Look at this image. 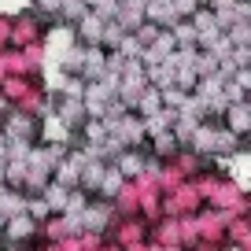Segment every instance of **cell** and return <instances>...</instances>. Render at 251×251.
Segmentation results:
<instances>
[{
    "mask_svg": "<svg viewBox=\"0 0 251 251\" xmlns=\"http://www.w3.org/2000/svg\"><path fill=\"white\" fill-rule=\"evenodd\" d=\"M226 115H229V126H233V129L251 133V107H226Z\"/></svg>",
    "mask_w": 251,
    "mask_h": 251,
    "instance_id": "cell-1",
    "label": "cell"
},
{
    "mask_svg": "<svg viewBox=\"0 0 251 251\" xmlns=\"http://www.w3.org/2000/svg\"><path fill=\"white\" fill-rule=\"evenodd\" d=\"M163 107V89H144L141 96V115H151V111Z\"/></svg>",
    "mask_w": 251,
    "mask_h": 251,
    "instance_id": "cell-2",
    "label": "cell"
},
{
    "mask_svg": "<svg viewBox=\"0 0 251 251\" xmlns=\"http://www.w3.org/2000/svg\"><path fill=\"white\" fill-rule=\"evenodd\" d=\"M118 181H122V174H118V170H111L107 177H103V192H115V188H118Z\"/></svg>",
    "mask_w": 251,
    "mask_h": 251,
    "instance_id": "cell-3",
    "label": "cell"
},
{
    "mask_svg": "<svg viewBox=\"0 0 251 251\" xmlns=\"http://www.w3.org/2000/svg\"><path fill=\"white\" fill-rule=\"evenodd\" d=\"M244 67H251V48H248V55H244Z\"/></svg>",
    "mask_w": 251,
    "mask_h": 251,
    "instance_id": "cell-4",
    "label": "cell"
}]
</instances>
